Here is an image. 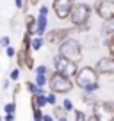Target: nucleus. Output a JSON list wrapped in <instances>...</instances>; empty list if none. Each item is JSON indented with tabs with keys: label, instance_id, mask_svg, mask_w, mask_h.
I'll return each mask as SVG.
<instances>
[{
	"label": "nucleus",
	"instance_id": "nucleus-6",
	"mask_svg": "<svg viewBox=\"0 0 114 121\" xmlns=\"http://www.w3.org/2000/svg\"><path fill=\"white\" fill-rule=\"evenodd\" d=\"M53 66H55V73H61V75L68 77V78H71V77L79 71L75 62L64 59L62 55H55V57H53Z\"/></svg>",
	"mask_w": 114,
	"mask_h": 121
},
{
	"label": "nucleus",
	"instance_id": "nucleus-15",
	"mask_svg": "<svg viewBox=\"0 0 114 121\" xmlns=\"http://www.w3.org/2000/svg\"><path fill=\"white\" fill-rule=\"evenodd\" d=\"M25 87L31 91L32 95H41V93H43V87H38L36 84H32V82H27V84H25Z\"/></svg>",
	"mask_w": 114,
	"mask_h": 121
},
{
	"label": "nucleus",
	"instance_id": "nucleus-31",
	"mask_svg": "<svg viewBox=\"0 0 114 121\" xmlns=\"http://www.w3.org/2000/svg\"><path fill=\"white\" fill-rule=\"evenodd\" d=\"M86 121H98L95 116H89V117H86Z\"/></svg>",
	"mask_w": 114,
	"mask_h": 121
},
{
	"label": "nucleus",
	"instance_id": "nucleus-13",
	"mask_svg": "<svg viewBox=\"0 0 114 121\" xmlns=\"http://www.w3.org/2000/svg\"><path fill=\"white\" fill-rule=\"evenodd\" d=\"M102 29H103V34L112 36V32H114V20H105Z\"/></svg>",
	"mask_w": 114,
	"mask_h": 121
},
{
	"label": "nucleus",
	"instance_id": "nucleus-8",
	"mask_svg": "<svg viewBox=\"0 0 114 121\" xmlns=\"http://www.w3.org/2000/svg\"><path fill=\"white\" fill-rule=\"evenodd\" d=\"M73 7V0H53V11L59 20H66Z\"/></svg>",
	"mask_w": 114,
	"mask_h": 121
},
{
	"label": "nucleus",
	"instance_id": "nucleus-32",
	"mask_svg": "<svg viewBox=\"0 0 114 121\" xmlns=\"http://www.w3.org/2000/svg\"><path fill=\"white\" fill-rule=\"evenodd\" d=\"M41 121H53V119H52L50 116H43V119H41Z\"/></svg>",
	"mask_w": 114,
	"mask_h": 121
},
{
	"label": "nucleus",
	"instance_id": "nucleus-17",
	"mask_svg": "<svg viewBox=\"0 0 114 121\" xmlns=\"http://www.w3.org/2000/svg\"><path fill=\"white\" fill-rule=\"evenodd\" d=\"M41 46H43V38H34V39H31V48L39 50Z\"/></svg>",
	"mask_w": 114,
	"mask_h": 121
},
{
	"label": "nucleus",
	"instance_id": "nucleus-25",
	"mask_svg": "<svg viewBox=\"0 0 114 121\" xmlns=\"http://www.w3.org/2000/svg\"><path fill=\"white\" fill-rule=\"evenodd\" d=\"M18 77H20V69L16 68V69H13V71H11V78H13V80H16Z\"/></svg>",
	"mask_w": 114,
	"mask_h": 121
},
{
	"label": "nucleus",
	"instance_id": "nucleus-14",
	"mask_svg": "<svg viewBox=\"0 0 114 121\" xmlns=\"http://www.w3.org/2000/svg\"><path fill=\"white\" fill-rule=\"evenodd\" d=\"M96 100H98V98H96L93 93H84V96H82V102H84V103H88V105H95Z\"/></svg>",
	"mask_w": 114,
	"mask_h": 121
},
{
	"label": "nucleus",
	"instance_id": "nucleus-26",
	"mask_svg": "<svg viewBox=\"0 0 114 121\" xmlns=\"http://www.w3.org/2000/svg\"><path fill=\"white\" fill-rule=\"evenodd\" d=\"M39 14L46 16V14H48V7H46V5H43V7H39Z\"/></svg>",
	"mask_w": 114,
	"mask_h": 121
},
{
	"label": "nucleus",
	"instance_id": "nucleus-22",
	"mask_svg": "<svg viewBox=\"0 0 114 121\" xmlns=\"http://www.w3.org/2000/svg\"><path fill=\"white\" fill-rule=\"evenodd\" d=\"M34 119H36V121H41V119H43V112H41V109H34Z\"/></svg>",
	"mask_w": 114,
	"mask_h": 121
},
{
	"label": "nucleus",
	"instance_id": "nucleus-10",
	"mask_svg": "<svg viewBox=\"0 0 114 121\" xmlns=\"http://www.w3.org/2000/svg\"><path fill=\"white\" fill-rule=\"evenodd\" d=\"M66 38H70V30H68V29H57V30H52V32H48V36H46L48 43H62Z\"/></svg>",
	"mask_w": 114,
	"mask_h": 121
},
{
	"label": "nucleus",
	"instance_id": "nucleus-12",
	"mask_svg": "<svg viewBox=\"0 0 114 121\" xmlns=\"http://www.w3.org/2000/svg\"><path fill=\"white\" fill-rule=\"evenodd\" d=\"M25 23H27V34L31 36L32 32L36 30V20H34V16L27 14V18H25Z\"/></svg>",
	"mask_w": 114,
	"mask_h": 121
},
{
	"label": "nucleus",
	"instance_id": "nucleus-2",
	"mask_svg": "<svg viewBox=\"0 0 114 121\" xmlns=\"http://www.w3.org/2000/svg\"><path fill=\"white\" fill-rule=\"evenodd\" d=\"M59 55H62L64 59L71 60V62H79L82 59V48L80 43L73 38H66L62 43H59Z\"/></svg>",
	"mask_w": 114,
	"mask_h": 121
},
{
	"label": "nucleus",
	"instance_id": "nucleus-33",
	"mask_svg": "<svg viewBox=\"0 0 114 121\" xmlns=\"http://www.w3.org/2000/svg\"><path fill=\"white\" fill-rule=\"evenodd\" d=\"M59 121H68V119H66V117H61V119H59Z\"/></svg>",
	"mask_w": 114,
	"mask_h": 121
},
{
	"label": "nucleus",
	"instance_id": "nucleus-9",
	"mask_svg": "<svg viewBox=\"0 0 114 121\" xmlns=\"http://www.w3.org/2000/svg\"><path fill=\"white\" fill-rule=\"evenodd\" d=\"M95 71L102 73V75H110V73H114V59L112 57H102V59L96 62Z\"/></svg>",
	"mask_w": 114,
	"mask_h": 121
},
{
	"label": "nucleus",
	"instance_id": "nucleus-5",
	"mask_svg": "<svg viewBox=\"0 0 114 121\" xmlns=\"http://www.w3.org/2000/svg\"><path fill=\"white\" fill-rule=\"evenodd\" d=\"M93 116L98 121H114V105L112 102H96L93 105Z\"/></svg>",
	"mask_w": 114,
	"mask_h": 121
},
{
	"label": "nucleus",
	"instance_id": "nucleus-23",
	"mask_svg": "<svg viewBox=\"0 0 114 121\" xmlns=\"http://www.w3.org/2000/svg\"><path fill=\"white\" fill-rule=\"evenodd\" d=\"M55 95H53V93H50L48 96H46V103H50V105H55Z\"/></svg>",
	"mask_w": 114,
	"mask_h": 121
},
{
	"label": "nucleus",
	"instance_id": "nucleus-16",
	"mask_svg": "<svg viewBox=\"0 0 114 121\" xmlns=\"http://www.w3.org/2000/svg\"><path fill=\"white\" fill-rule=\"evenodd\" d=\"M46 84V73H36V86L43 87Z\"/></svg>",
	"mask_w": 114,
	"mask_h": 121
},
{
	"label": "nucleus",
	"instance_id": "nucleus-21",
	"mask_svg": "<svg viewBox=\"0 0 114 121\" xmlns=\"http://www.w3.org/2000/svg\"><path fill=\"white\" fill-rule=\"evenodd\" d=\"M62 109H64V110H73L71 100H64V103H62Z\"/></svg>",
	"mask_w": 114,
	"mask_h": 121
},
{
	"label": "nucleus",
	"instance_id": "nucleus-29",
	"mask_svg": "<svg viewBox=\"0 0 114 121\" xmlns=\"http://www.w3.org/2000/svg\"><path fill=\"white\" fill-rule=\"evenodd\" d=\"M14 119V114H7V116H5V121H13Z\"/></svg>",
	"mask_w": 114,
	"mask_h": 121
},
{
	"label": "nucleus",
	"instance_id": "nucleus-28",
	"mask_svg": "<svg viewBox=\"0 0 114 121\" xmlns=\"http://www.w3.org/2000/svg\"><path fill=\"white\" fill-rule=\"evenodd\" d=\"M7 55H9V57L14 55V48H13V46H7Z\"/></svg>",
	"mask_w": 114,
	"mask_h": 121
},
{
	"label": "nucleus",
	"instance_id": "nucleus-18",
	"mask_svg": "<svg viewBox=\"0 0 114 121\" xmlns=\"http://www.w3.org/2000/svg\"><path fill=\"white\" fill-rule=\"evenodd\" d=\"M53 114H55L59 119L66 116V114H64V109H62V107H59V105H53Z\"/></svg>",
	"mask_w": 114,
	"mask_h": 121
},
{
	"label": "nucleus",
	"instance_id": "nucleus-24",
	"mask_svg": "<svg viewBox=\"0 0 114 121\" xmlns=\"http://www.w3.org/2000/svg\"><path fill=\"white\" fill-rule=\"evenodd\" d=\"M0 46H5V48L9 46V38H7V36H4V38L0 39Z\"/></svg>",
	"mask_w": 114,
	"mask_h": 121
},
{
	"label": "nucleus",
	"instance_id": "nucleus-7",
	"mask_svg": "<svg viewBox=\"0 0 114 121\" xmlns=\"http://www.w3.org/2000/svg\"><path fill=\"white\" fill-rule=\"evenodd\" d=\"M95 11L103 22L105 20H114V2L112 0H98L95 4Z\"/></svg>",
	"mask_w": 114,
	"mask_h": 121
},
{
	"label": "nucleus",
	"instance_id": "nucleus-30",
	"mask_svg": "<svg viewBox=\"0 0 114 121\" xmlns=\"http://www.w3.org/2000/svg\"><path fill=\"white\" fill-rule=\"evenodd\" d=\"M14 2H16V7H22L23 5V0H14Z\"/></svg>",
	"mask_w": 114,
	"mask_h": 121
},
{
	"label": "nucleus",
	"instance_id": "nucleus-20",
	"mask_svg": "<svg viewBox=\"0 0 114 121\" xmlns=\"http://www.w3.org/2000/svg\"><path fill=\"white\" fill-rule=\"evenodd\" d=\"M75 121H86V114L82 110H75Z\"/></svg>",
	"mask_w": 114,
	"mask_h": 121
},
{
	"label": "nucleus",
	"instance_id": "nucleus-1",
	"mask_svg": "<svg viewBox=\"0 0 114 121\" xmlns=\"http://www.w3.org/2000/svg\"><path fill=\"white\" fill-rule=\"evenodd\" d=\"M75 84L84 89V93H95L98 89V73L95 71V68L86 66L75 73Z\"/></svg>",
	"mask_w": 114,
	"mask_h": 121
},
{
	"label": "nucleus",
	"instance_id": "nucleus-11",
	"mask_svg": "<svg viewBox=\"0 0 114 121\" xmlns=\"http://www.w3.org/2000/svg\"><path fill=\"white\" fill-rule=\"evenodd\" d=\"M45 30H46V16L39 14L38 20H36V34H38V38H43V34H45Z\"/></svg>",
	"mask_w": 114,
	"mask_h": 121
},
{
	"label": "nucleus",
	"instance_id": "nucleus-4",
	"mask_svg": "<svg viewBox=\"0 0 114 121\" xmlns=\"http://www.w3.org/2000/svg\"><path fill=\"white\" fill-rule=\"evenodd\" d=\"M48 86H50L53 95H55V93L57 95H64V93L71 91L73 82H71V78L61 75V73H53V75L50 77V80H48Z\"/></svg>",
	"mask_w": 114,
	"mask_h": 121
},
{
	"label": "nucleus",
	"instance_id": "nucleus-3",
	"mask_svg": "<svg viewBox=\"0 0 114 121\" xmlns=\"http://www.w3.org/2000/svg\"><path fill=\"white\" fill-rule=\"evenodd\" d=\"M89 16H91V7L88 4H73L68 18L71 20L75 27H80V25H88Z\"/></svg>",
	"mask_w": 114,
	"mask_h": 121
},
{
	"label": "nucleus",
	"instance_id": "nucleus-19",
	"mask_svg": "<svg viewBox=\"0 0 114 121\" xmlns=\"http://www.w3.org/2000/svg\"><path fill=\"white\" fill-rule=\"evenodd\" d=\"M4 110L7 114H14V110H16V103H7V105L4 107Z\"/></svg>",
	"mask_w": 114,
	"mask_h": 121
},
{
	"label": "nucleus",
	"instance_id": "nucleus-27",
	"mask_svg": "<svg viewBox=\"0 0 114 121\" xmlns=\"http://www.w3.org/2000/svg\"><path fill=\"white\" fill-rule=\"evenodd\" d=\"M48 69H46V66H39V68H36V73H46Z\"/></svg>",
	"mask_w": 114,
	"mask_h": 121
}]
</instances>
